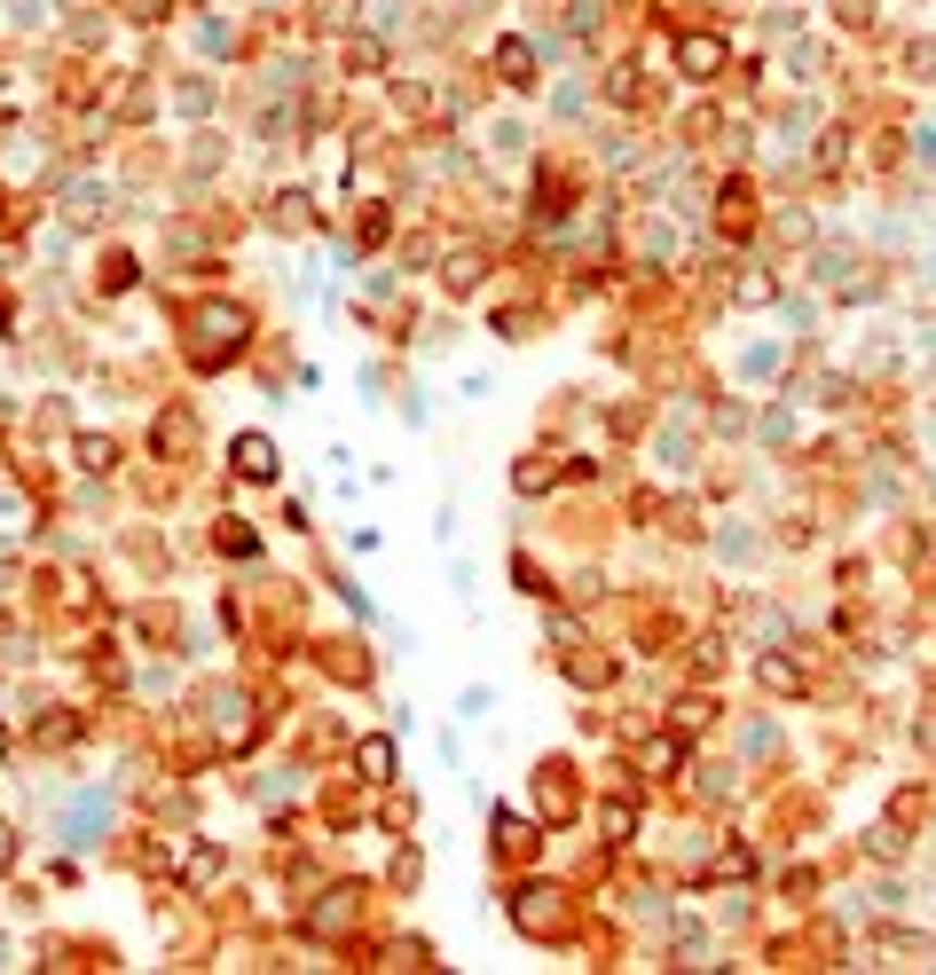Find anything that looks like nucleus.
Listing matches in <instances>:
<instances>
[{
  "mask_svg": "<svg viewBox=\"0 0 936 975\" xmlns=\"http://www.w3.org/2000/svg\"><path fill=\"white\" fill-rule=\"evenodd\" d=\"M228 457H237L245 480H276V441H267V433H237V449H228Z\"/></svg>",
  "mask_w": 936,
  "mask_h": 975,
  "instance_id": "obj_4",
  "label": "nucleus"
},
{
  "mask_svg": "<svg viewBox=\"0 0 936 975\" xmlns=\"http://www.w3.org/2000/svg\"><path fill=\"white\" fill-rule=\"evenodd\" d=\"M354 913H362V889H330V904H315V921H308V928H315V936H339Z\"/></svg>",
  "mask_w": 936,
  "mask_h": 975,
  "instance_id": "obj_5",
  "label": "nucleus"
},
{
  "mask_svg": "<svg viewBox=\"0 0 936 975\" xmlns=\"http://www.w3.org/2000/svg\"><path fill=\"white\" fill-rule=\"evenodd\" d=\"M756 677H763V692H779V700H787V692H802V668H795L787 653H763Z\"/></svg>",
  "mask_w": 936,
  "mask_h": 975,
  "instance_id": "obj_6",
  "label": "nucleus"
},
{
  "mask_svg": "<svg viewBox=\"0 0 936 975\" xmlns=\"http://www.w3.org/2000/svg\"><path fill=\"white\" fill-rule=\"evenodd\" d=\"M237 347H245V315L237 308H205V315H197V362H221Z\"/></svg>",
  "mask_w": 936,
  "mask_h": 975,
  "instance_id": "obj_1",
  "label": "nucleus"
},
{
  "mask_svg": "<svg viewBox=\"0 0 936 975\" xmlns=\"http://www.w3.org/2000/svg\"><path fill=\"white\" fill-rule=\"evenodd\" d=\"M354 763H362V779H394V739H362Z\"/></svg>",
  "mask_w": 936,
  "mask_h": 975,
  "instance_id": "obj_8",
  "label": "nucleus"
},
{
  "mask_svg": "<svg viewBox=\"0 0 936 975\" xmlns=\"http://www.w3.org/2000/svg\"><path fill=\"white\" fill-rule=\"evenodd\" d=\"M481 284V252H457L449 260V291H473Z\"/></svg>",
  "mask_w": 936,
  "mask_h": 975,
  "instance_id": "obj_10",
  "label": "nucleus"
},
{
  "mask_svg": "<svg viewBox=\"0 0 936 975\" xmlns=\"http://www.w3.org/2000/svg\"><path fill=\"white\" fill-rule=\"evenodd\" d=\"M677 72H685V79H716V72H724V40H709V32L677 40Z\"/></svg>",
  "mask_w": 936,
  "mask_h": 975,
  "instance_id": "obj_3",
  "label": "nucleus"
},
{
  "mask_svg": "<svg viewBox=\"0 0 936 975\" xmlns=\"http://www.w3.org/2000/svg\"><path fill=\"white\" fill-rule=\"evenodd\" d=\"M512 921H520L527 936H559V928H566V904H559L551 889H520V904H512Z\"/></svg>",
  "mask_w": 936,
  "mask_h": 975,
  "instance_id": "obj_2",
  "label": "nucleus"
},
{
  "mask_svg": "<svg viewBox=\"0 0 936 975\" xmlns=\"http://www.w3.org/2000/svg\"><path fill=\"white\" fill-rule=\"evenodd\" d=\"M732 291H740V308H763V299H772L779 284H772V276H763V267H748V276H740V284H732Z\"/></svg>",
  "mask_w": 936,
  "mask_h": 975,
  "instance_id": "obj_9",
  "label": "nucleus"
},
{
  "mask_svg": "<svg viewBox=\"0 0 936 975\" xmlns=\"http://www.w3.org/2000/svg\"><path fill=\"white\" fill-rule=\"evenodd\" d=\"M496 72H504L512 87H527V72H535V48H527V40H504V48H496Z\"/></svg>",
  "mask_w": 936,
  "mask_h": 975,
  "instance_id": "obj_7",
  "label": "nucleus"
}]
</instances>
